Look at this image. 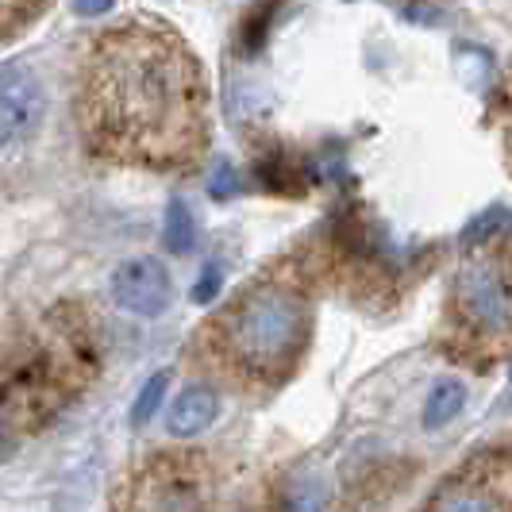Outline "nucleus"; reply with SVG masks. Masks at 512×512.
<instances>
[{"label": "nucleus", "mask_w": 512, "mask_h": 512, "mask_svg": "<svg viewBox=\"0 0 512 512\" xmlns=\"http://www.w3.org/2000/svg\"><path fill=\"white\" fill-rule=\"evenodd\" d=\"M212 97L197 51L162 20L101 31L77 70V124L93 158L147 174H185L212 143Z\"/></svg>", "instance_id": "f257e3e1"}, {"label": "nucleus", "mask_w": 512, "mask_h": 512, "mask_svg": "<svg viewBox=\"0 0 512 512\" xmlns=\"http://www.w3.org/2000/svg\"><path fill=\"white\" fill-rule=\"evenodd\" d=\"M312 328V274L289 258L235 289L228 305L208 316L197 332V359L243 393H274L305 362Z\"/></svg>", "instance_id": "f03ea898"}, {"label": "nucleus", "mask_w": 512, "mask_h": 512, "mask_svg": "<svg viewBox=\"0 0 512 512\" xmlns=\"http://www.w3.org/2000/svg\"><path fill=\"white\" fill-rule=\"evenodd\" d=\"M101 374V339L81 305H54L8 339L0 355V432H47Z\"/></svg>", "instance_id": "7ed1b4c3"}, {"label": "nucleus", "mask_w": 512, "mask_h": 512, "mask_svg": "<svg viewBox=\"0 0 512 512\" xmlns=\"http://www.w3.org/2000/svg\"><path fill=\"white\" fill-rule=\"evenodd\" d=\"M439 351L470 370L512 362V231L459 262L439 320Z\"/></svg>", "instance_id": "20e7f679"}, {"label": "nucleus", "mask_w": 512, "mask_h": 512, "mask_svg": "<svg viewBox=\"0 0 512 512\" xmlns=\"http://www.w3.org/2000/svg\"><path fill=\"white\" fill-rule=\"evenodd\" d=\"M112 512H270L247 509L224 493V470L205 451H154L124 470Z\"/></svg>", "instance_id": "39448f33"}, {"label": "nucleus", "mask_w": 512, "mask_h": 512, "mask_svg": "<svg viewBox=\"0 0 512 512\" xmlns=\"http://www.w3.org/2000/svg\"><path fill=\"white\" fill-rule=\"evenodd\" d=\"M416 512H512V436L470 451Z\"/></svg>", "instance_id": "423d86ee"}, {"label": "nucleus", "mask_w": 512, "mask_h": 512, "mask_svg": "<svg viewBox=\"0 0 512 512\" xmlns=\"http://www.w3.org/2000/svg\"><path fill=\"white\" fill-rule=\"evenodd\" d=\"M47 116V93L39 74L27 62H4L0 66V147L20 151L27 147Z\"/></svg>", "instance_id": "0eeeda50"}, {"label": "nucleus", "mask_w": 512, "mask_h": 512, "mask_svg": "<svg viewBox=\"0 0 512 512\" xmlns=\"http://www.w3.org/2000/svg\"><path fill=\"white\" fill-rule=\"evenodd\" d=\"M112 301L124 312H131V316H143V320L162 316L170 308V301H174L170 270L151 255L120 262L116 274H112Z\"/></svg>", "instance_id": "6e6552de"}, {"label": "nucleus", "mask_w": 512, "mask_h": 512, "mask_svg": "<svg viewBox=\"0 0 512 512\" xmlns=\"http://www.w3.org/2000/svg\"><path fill=\"white\" fill-rule=\"evenodd\" d=\"M216 416H220V393L212 389V385H185L178 397H174V405L166 412V432L174 439H193L208 432L212 424H216Z\"/></svg>", "instance_id": "1a4fd4ad"}, {"label": "nucleus", "mask_w": 512, "mask_h": 512, "mask_svg": "<svg viewBox=\"0 0 512 512\" xmlns=\"http://www.w3.org/2000/svg\"><path fill=\"white\" fill-rule=\"evenodd\" d=\"M462 405H466V385L459 378H439L428 393V401H424V428L436 432L443 424H451L462 412Z\"/></svg>", "instance_id": "9d476101"}, {"label": "nucleus", "mask_w": 512, "mask_h": 512, "mask_svg": "<svg viewBox=\"0 0 512 512\" xmlns=\"http://www.w3.org/2000/svg\"><path fill=\"white\" fill-rule=\"evenodd\" d=\"M162 239L170 247V255H189L197 247V224H193V212L185 208L181 197H174L166 205V220H162Z\"/></svg>", "instance_id": "9b49d317"}, {"label": "nucleus", "mask_w": 512, "mask_h": 512, "mask_svg": "<svg viewBox=\"0 0 512 512\" xmlns=\"http://www.w3.org/2000/svg\"><path fill=\"white\" fill-rule=\"evenodd\" d=\"M512 228V212L501 205L486 208L482 216H474L466 228H462V247L466 251H478V247H486V243H493V239H501V235H509Z\"/></svg>", "instance_id": "f8f14e48"}, {"label": "nucleus", "mask_w": 512, "mask_h": 512, "mask_svg": "<svg viewBox=\"0 0 512 512\" xmlns=\"http://www.w3.org/2000/svg\"><path fill=\"white\" fill-rule=\"evenodd\" d=\"M270 512H324V493L312 478H293L274 493Z\"/></svg>", "instance_id": "ddd939ff"}, {"label": "nucleus", "mask_w": 512, "mask_h": 512, "mask_svg": "<svg viewBox=\"0 0 512 512\" xmlns=\"http://www.w3.org/2000/svg\"><path fill=\"white\" fill-rule=\"evenodd\" d=\"M166 385H170V374H154L143 382L135 405H131V428H147L154 420V412L162 409V397H166Z\"/></svg>", "instance_id": "4468645a"}, {"label": "nucleus", "mask_w": 512, "mask_h": 512, "mask_svg": "<svg viewBox=\"0 0 512 512\" xmlns=\"http://www.w3.org/2000/svg\"><path fill=\"white\" fill-rule=\"evenodd\" d=\"M43 12H47L43 4H8V0H0V47L8 39H16L24 27L35 24Z\"/></svg>", "instance_id": "2eb2a0df"}, {"label": "nucleus", "mask_w": 512, "mask_h": 512, "mask_svg": "<svg viewBox=\"0 0 512 512\" xmlns=\"http://www.w3.org/2000/svg\"><path fill=\"white\" fill-rule=\"evenodd\" d=\"M220 289H224L220 262H208L205 270H201V278H197V285H193V305H212L220 297Z\"/></svg>", "instance_id": "dca6fc26"}, {"label": "nucleus", "mask_w": 512, "mask_h": 512, "mask_svg": "<svg viewBox=\"0 0 512 512\" xmlns=\"http://www.w3.org/2000/svg\"><path fill=\"white\" fill-rule=\"evenodd\" d=\"M501 139H505V151L512 158V74L501 89Z\"/></svg>", "instance_id": "f3484780"}, {"label": "nucleus", "mask_w": 512, "mask_h": 512, "mask_svg": "<svg viewBox=\"0 0 512 512\" xmlns=\"http://www.w3.org/2000/svg\"><path fill=\"white\" fill-rule=\"evenodd\" d=\"M405 20H439V8H401Z\"/></svg>", "instance_id": "a211bd4d"}, {"label": "nucleus", "mask_w": 512, "mask_h": 512, "mask_svg": "<svg viewBox=\"0 0 512 512\" xmlns=\"http://www.w3.org/2000/svg\"><path fill=\"white\" fill-rule=\"evenodd\" d=\"M77 16H108L112 12V4H74Z\"/></svg>", "instance_id": "6ab92c4d"}, {"label": "nucleus", "mask_w": 512, "mask_h": 512, "mask_svg": "<svg viewBox=\"0 0 512 512\" xmlns=\"http://www.w3.org/2000/svg\"><path fill=\"white\" fill-rule=\"evenodd\" d=\"M12 451H16V443H12V439H8L4 432H0V466H4V462L12 459Z\"/></svg>", "instance_id": "aec40b11"}, {"label": "nucleus", "mask_w": 512, "mask_h": 512, "mask_svg": "<svg viewBox=\"0 0 512 512\" xmlns=\"http://www.w3.org/2000/svg\"><path fill=\"white\" fill-rule=\"evenodd\" d=\"M509 378H512V370H509Z\"/></svg>", "instance_id": "412c9836"}]
</instances>
